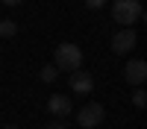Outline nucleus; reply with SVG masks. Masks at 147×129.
<instances>
[{
  "mask_svg": "<svg viewBox=\"0 0 147 129\" xmlns=\"http://www.w3.org/2000/svg\"><path fill=\"white\" fill-rule=\"evenodd\" d=\"M132 106H136V109H144V106H147V94H144V88H138L136 94H132Z\"/></svg>",
  "mask_w": 147,
  "mask_h": 129,
  "instance_id": "obj_10",
  "label": "nucleus"
},
{
  "mask_svg": "<svg viewBox=\"0 0 147 129\" xmlns=\"http://www.w3.org/2000/svg\"><path fill=\"white\" fill-rule=\"evenodd\" d=\"M3 129H21V126H15V123H9V126H3Z\"/></svg>",
  "mask_w": 147,
  "mask_h": 129,
  "instance_id": "obj_14",
  "label": "nucleus"
},
{
  "mask_svg": "<svg viewBox=\"0 0 147 129\" xmlns=\"http://www.w3.org/2000/svg\"><path fill=\"white\" fill-rule=\"evenodd\" d=\"M47 129H68V123H65V120H59V117H56V120H53L50 126H47Z\"/></svg>",
  "mask_w": 147,
  "mask_h": 129,
  "instance_id": "obj_12",
  "label": "nucleus"
},
{
  "mask_svg": "<svg viewBox=\"0 0 147 129\" xmlns=\"http://www.w3.org/2000/svg\"><path fill=\"white\" fill-rule=\"evenodd\" d=\"M124 79L129 82V85H144V79H147V62H144V59H129V62L124 65Z\"/></svg>",
  "mask_w": 147,
  "mask_h": 129,
  "instance_id": "obj_5",
  "label": "nucleus"
},
{
  "mask_svg": "<svg viewBox=\"0 0 147 129\" xmlns=\"http://www.w3.org/2000/svg\"><path fill=\"white\" fill-rule=\"evenodd\" d=\"M136 44H138V35H136L132 27H121L112 35V53L115 56H129L132 50H136Z\"/></svg>",
  "mask_w": 147,
  "mask_h": 129,
  "instance_id": "obj_3",
  "label": "nucleus"
},
{
  "mask_svg": "<svg viewBox=\"0 0 147 129\" xmlns=\"http://www.w3.org/2000/svg\"><path fill=\"white\" fill-rule=\"evenodd\" d=\"M71 88H74V94H91L94 91V76L88 74V70H82V68H77V70H71Z\"/></svg>",
  "mask_w": 147,
  "mask_h": 129,
  "instance_id": "obj_6",
  "label": "nucleus"
},
{
  "mask_svg": "<svg viewBox=\"0 0 147 129\" xmlns=\"http://www.w3.org/2000/svg\"><path fill=\"white\" fill-rule=\"evenodd\" d=\"M38 79L47 82V85H50V82H56V79H59V68H56V65H44L41 74H38Z\"/></svg>",
  "mask_w": 147,
  "mask_h": 129,
  "instance_id": "obj_9",
  "label": "nucleus"
},
{
  "mask_svg": "<svg viewBox=\"0 0 147 129\" xmlns=\"http://www.w3.org/2000/svg\"><path fill=\"white\" fill-rule=\"evenodd\" d=\"M18 35V23L12 18H0V38H15Z\"/></svg>",
  "mask_w": 147,
  "mask_h": 129,
  "instance_id": "obj_8",
  "label": "nucleus"
},
{
  "mask_svg": "<svg viewBox=\"0 0 147 129\" xmlns=\"http://www.w3.org/2000/svg\"><path fill=\"white\" fill-rule=\"evenodd\" d=\"M53 65L59 68V70H77V68H82V50L74 41H62L56 47V53H53Z\"/></svg>",
  "mask_w": 147,
  "mask_h": 129,
  "instance_id": "obj_1",
  "label": "nucleus"
},
{
  "mask_svg": "<svg viewBox=\"0 0 147 129\" xmlns=\"http://www.w3.org/2000/svg\"><path fill=\"white\" fill-rule=\"evenodd\" d=\"M0 3H3V6H21L24 0H0Z\"/></svg>",
  "mask_w": 147,
  "mask_h": 129,
  "instance_id": "obj_13",
  "label": "nucleus"
},
{
  "mask_svg": "<svg viewBox=\"0 0 147 129\" xmlns=\"http://www.w3.org/2000/svg\"><path fill=\"white\" fill-rule=\"evenodd\" d=\"M85 6H88V9H103L106 0H85Z\"/></svg>",
  "mask_w": 147,
  "mask_h": 129,
  "instance_id": "obj_11",
  "label": "nucleus"
},
{
  "mask_svg": "<svg viewBox=\"0 0 147 129\" xmlns=\"http://www.w3.org/2000/svg\"><path fill=\"white\" fill-rule=\"evenodd\" d=\"M47 112H50L53 117H59V120H65V117L74 112L71 97H65V94H50V100H47Z\"/></svg>",
  "mask_w": 147,
  "mask_h": 129,
  "instance_id": "obj_7",
  "label": "nucleus"
},
{
  "mask_svg": "<svg viewBox=\"0 0 147 129\" xmlns=\"http://www.w3.org/2000/svg\"><path fill=\"white\" fill-rule=\"evenodd\" d=\"M112 18L121 23V27H132L136 21L144 18L141 0H115L112 3Z\"/></svg>",
  "mask_w": 147,
  "mask_h": 129,
  "instance_id": "obj_2",
  "label": "nucleus"
},
{
  "mask_svg": "<svg viewBox=\"0 0 147 129\" xmlns=\"http://www.w3.org/2000/svg\"><path fill=\"white\" fill-rule=\"evenodd\" d=\"M103 117H106V112H103L100 103H85L82 109H80V114H77V123L82 129H97V126L103 123Z\"/></svg>",
  "mask_w": 147,
  "mask_h": 129,
  "instance_id": "obj_4",
  "label": "nucleus"
}]
</instances>
